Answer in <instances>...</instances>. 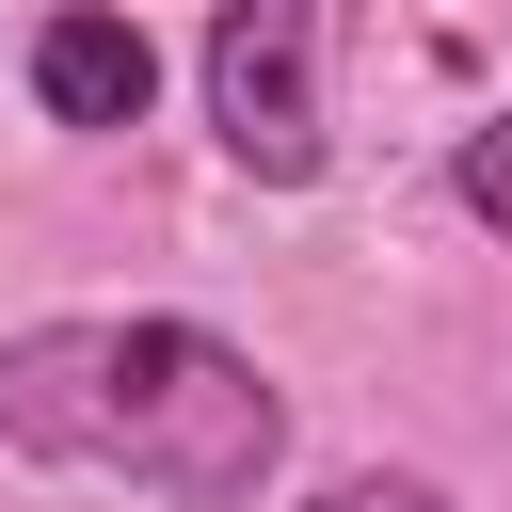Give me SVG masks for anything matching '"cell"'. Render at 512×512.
<instances>
[{
  "mask_svg": "<svg viewBox=\"0 0 512 512\" xmlns=\"http://www.w3.org/2000/svg\"><path fill=\"white\" fill-rule=\"evenodd\" d=\"M0 448L176 496V512H240L288 448V400L208 320H32L0 336Z\"/></svg>",
  "mask_w": 512,
  "mask_h": 512,
  "instance_id": "cell-1",
  "label": "cell"
},
{
  "mask_svg": "<svg viewBox=\"0 0 512 512\" xmlns=\"http://www.w3.org/2000/svg\"><path fill=\"white\" fill-rule=\"evenodd\" d=\"M208 128L240 176H320V64H304V0H224L208 16Z\"/></svg>",
  "mask_w": 512,
  "mask_h": 512,
  "instance_id": "cell-2",
  "label": "cell"
},
{
  "mask_svg": "<svg viewBox=\"0 0 512 512\" xmlns=\"http://www.w3.org/2000/svg\"><path fill=\"white\" fill-rule=\"evenodd\" d=\"M32 96H48L64 128H128V112L160 96V48H144L128 16H96V0H80V16H48V32H32Z\"/></svg>",
  "mask_w": 512,
  "mask_h": 512,
  "instance_id": "cell-3",
  "label": "cell"
},
{
  "mask_svg": "<svg viewBox=\"0 0 512 512\" xmlns=\"http://www.w3.org/2000/svg\"><path fill=\"white\" fill-rule=\"evenodd\" d=\"M448 176H464V208L512 240V112H496V128H464V160H448Z\"/></svg>",
  "mask_w": 512,
  "mask_h": 512,
  "instance_id": "cell-4",
  "label": "cell"
},
{
  "mask_svg": "<svg viewBox=\"0 0 512 512\" xmlns=\"http://www.w3.org/2000/svg\"><path fill=\"white\" fill-rule=\"evenodd\" d=\"M320 512H448V496H432V480H384V464H368V480H336Z\"/></svg>",
  "mask_w": 512,
  "mask_h": 512,
  "instance_id": "cell-5",
  "label": "cell"
}]
</instances>
